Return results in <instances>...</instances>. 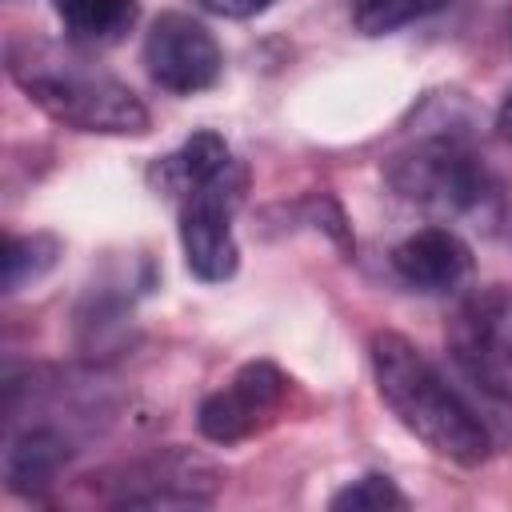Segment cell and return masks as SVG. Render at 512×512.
I'll return each mask as SVG.
<instances>
[{"label": "cell", "instance_id": "1", "mask_svg": "<svg viewBox=\"0 0 512 512\" xmlns=\"http://www.w3.org/2000/svg\"><path fill=\"white\" fill-rule=\"evenodd\" d=\"M368 356L380 400L416 440H424L436 456L464 468L488 460L492 452L488 428L408 336L376 332Z\"/></svg>", "mask_w": 512, "mask_h": 512}, {"label": "cell", "instance_id": "2", "mask_svg": "<svg viewBox=\"0 0 512 512\" xmlns=\"http://www.w3.org/2000/svg\"><path fill=\"white\" fill-rule=\"evenodd\" d=\"M8 72L12 80L40 104L52 120L76 128V132H144L148 128V108L140 96L120 84L116 76L92 72L80 60H32L20 56L16 48L8 52Z\"/></svg>", "mask_w": 512, "mask_h": 512}, {"label": "cell", "instance_id": "3", "mask_svg": "<svg viewBox=\"0 0 512 512\" xmlns=\"http://www.w3.org/2000/svg\"><path fill=\"white\" fill-rule=\"evenodd\" d=\"M448 348L472 384L512 400V288L492 284L472 292L448 324Z\"/></svg>", "mask_w": 512, "mask_h": 512}, {"label": "cell", "instance_id": "4", "mask_svg": "<svg viewBox=\"0 0 512 512\" xmlns=\"http://www.w3.org/2000/svg\"><path fill=\"white\" fill-rule=\"evenodd\" d=\"M392 188L432 212H468L484 200L488 176L460 140H424L388 164Z\"/></svg>", "mask_w": 512, "mask_h": 512}, {"label": "cell", "instance_id": "5", "mask_svg": "<svg viewBox=\"0 0 512 512\" xmlns=\"http://www.w3.org/2000/svg\"><path fill=\"white\" fill-rule=\"evenodd\" d=\"M244 192V176L232 164L224 176L208 180L204 188L188 192L180 200V244H184V260L188 272L220 284L236 272V236H232V212L240 204Z\"/></svg>", "mask_w": 512, "mask_h": 512}, {"label": "cell", "instance_id": "6", "mask_svg": "<svg viewBox=\"0 0 512 512\" xmlns=\"http://www.w3.org/2000/svg\"><path fill=\"white\" fill-rule=\"evenodd\" d=\"M144 68L164 92L192 96L220 80L224 52L200 20L184 12H164L144 36Z\"/></svg>", "mask_w": 512, "mask_h": 512}, {"label": "cell", "instance_id": "7", "mask_svg": "<svg viewBox=\"0 0 512 512\" xmlns=\"http://www.w3.org/2000/svg\"><path fill=\"white\" fill-rule=\"evenodd\" d=\"M288 384H292V380H288L276 364L252 360V364H244V368L232 376V384H224L220 392H212V396L200 404L196 424H200V432H204L212 444L248 440V436H256V432H264V428L280 416V408H284V400H288Z\"/></svg>", "mask_w": 512, "mask_h": 512}, {"label": "cell", "instance_id": "8", "mask_svg": "<svg viewBox=\"0 0 512 512\" xmlns=\"http://www.w3.org/2000/svg\"><path fill=\"white\" fill-rule=\"evenodd\" d=\"M216 468L188 452H168L136 464L116 480V504H204L216 492Z\"/></svg>", "mask_w": 512, "mask_h": 512}, {"label": "cell", "instance_id": "9", "mask_svg": "<svg viewBox=\"0 0 512 512\" xmlns=\"http://www.w3.org/2000/svg\"><path fill=\"white\" fill-rule=\"evenodd\" d=\"M392 268L416 292H452L472 272V252L452 228H420L396 244Z\"/></svg>", "mask_w": 512, "mask_h": 512}, {"label": "cell", "instance_id": "10", "mask_svg": "<svg viewBox=\"0 0 512 512\" xmlns=\"http://www.w3.org/2000/svg\"><path fill=\"white\" fill-rule=\"evenodd\" d=\"M228 168H232L228 144H224L216 132H196V136H188L172 156H164L152 176H156V184H160L168 196L184 200L188 192L204 188L208 180L224 176Z\"/></svg>", "mask_w": 512, "mask_h": 512}, {"label": "cell", "instance_id": "11", "mask_svg": "<svg viewBox=\"0 0 512 512\" xmlns=\"http://www.w3.org/2000/svg\"><path fill=\"white\" fill-rule=\"evenodd\" d=\"M64 456H68V452H64V440H60L56 432H48V428L24 432L20 440H12L8 456H4L8 488L20 492V496H40V492L56 480Z\"/></svg>", "mask_w": 512, "mask_h": 512}, {"label": "cell", "instance_id": "12", "mask_svg": "<svg viewBox=\"0 0 512 512\" xmlns=\"http://www.w3.org/2000/svg\"><path fill=\"white\" fill-rule=\"evenodd\" d=\"M64 32L76 44H116L136 24V0H52Z\"/></svg>", "mask_w": 512, "mask_h": 512}, {"label": "cell", "instance_id": "13", "mask_svg": "<svg viewBox=\"0 0 512 512\" xmlns=\"http://www.w3.org/2000/svg\"><path fill=\"white\" fill-rule=\"evenodd\" d=\"M448 0H348L352 8V24L364 32V36H384V32H396L420 16H432L440 12Z\"/></svg>", "mask_w": 512, "mask_h": 512}, {"label": "cell", "instance_id": "14", "mask_svg": "<svg viewBox=\"0 0 512 512\" xmlns=\"http://www.w3.org/2000/svg\"><path fill=\"white\" fill-rule=\"evenodd\" d=\"M60 244L52 236H24V240H8L4 244V288L16 292L24 280H36L40 272H48L56 264Z\"/></svg>", "mask_w": 512, "mask_h": 512}, {"label": "cell", "instance_id": "15", "mask_svg": "<svg viewBox=\"0 0 512 512\" xmlns=\"http://www.w3.org/2000/svg\"><path fill=\"white\" fill-rule=\"evenodd\" d=\"M332 508L336 512H380V508H408V500L388 476H360L356 484L332 496Z\"/></svg>", "mask_w": 512, "mask_h": 512}, {"label": "cell", "instance_id": "16", "mask_svg": "<svg viewBox=\"0 0 512 512\" xmlns=\"http://www.w3.org/2000/svg\"><path fill=\"white\" fill-rule=\"evenodd\" d=\"M204 12H212V16H228V20H244V16H256V12H264L272 0H196Z\"/></svg>", "mask_w": 512, "mask_h": 512}, {"label": "cell", "instance_id": "17", "mask_svg": "<svg viewBox=\"0 0 512 512\" xmlns=\"http://www.w3.org/2000/svg\"><path fill=\"white\" fill-rule=\"evenodd\" d=\"M496 132L512 144V92H508V100L500 104V112H496Z\"/></svg>", "mask_w": 512, "mask_h": 512}]
</instances>
